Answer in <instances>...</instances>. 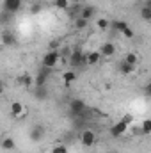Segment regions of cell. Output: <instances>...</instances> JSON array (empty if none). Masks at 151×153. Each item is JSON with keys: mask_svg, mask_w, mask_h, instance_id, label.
Wrapping results in <instances>:
<instances>
[{"mask_svg": "<svg viewBox=\"0 0 151 153\" xmlns=\"http://www.w3.org/2000/svg\"><path fill=\"white\" fill-rule=\"evenodd\" d=\"M2 150H5V152H11V150H14L16 148V143H14V139L13 137H5V139H2Z\"/></svg>", "mask_w": 151, "mask_h": 153, "instance_id": "obj_12", "label": "cell"}, {"mask_svg": "<svg viewBox=\"0 0 151 153\" xmlns=\"http://www.w3.org/2000/svg\"><path fill=\"white\" fill-rule=\"evenodd\" d=\"M101 61V55H100V52H89V53H85V64H91V66H94V64H98Z\"/></svg>", "mask_w": 151, "mask_h": 153, "instance_id": "obj_9", "label": "cell"}, {"mask_svg": "<svg viewBox=\"0 0 151 153\" xmlns=\"http://www.w3.org/2000/svg\"><path fill=\"white\" fill-rule=\"evenodd\" d=\"M114 53H115L114 43H103V45L100 46V55H101V57H112Z\"/></svg>", "mask_w": 151, "mask_h": 153, "instance_id": "obj_7", "label": "cell"}, {"mask_svg": "<svg viewBox=\"0 0 151 153\" xmlns=\"http://www.w3.org/2000/svg\"><path fill=\"white\" fill-rule=\"evenodd\" d=\"M4 89H5V85H4V82H2V80H0V94H2V93H4Z\"/></svg>", "mask_w": 151, "mask_h": 153, "instance_id": "obj_28", "label": "cell"}, {"mask_svg": "<svg viewBox=\"0 0 151 153\" xmlns=\"http://www.w3.org/2000/svg\"><path fill=\"white\" fill-rule=\"evenodd\" d=\"M21 7V0H5V11L7 13H16Z\"/></svg>", "mask_w": 151, "mask_h": 153, "instance_id": "obj_11", "label": "cell"}, {"mask_svg": "<svg viewBox=\"0 0 151 153\" xmlns=\"http://www.w3.org/2000/svg\"><path fill=\"white\" fill-rule=\"evenodd\" d=\"M0 45H2V36H0Z\"/></svg>", "mask_w": 151, "mask_h": 153, "instance_id": "obj_29", "label": "cell"}, {"mask_svg": "<svg viewBox=\"0 0 151 153\" xmlns=\"http://www.w3.org/2000/svg\"><path fill=\"white\" fill-rule=\"evenodd\" d=\"M123 123H126V125H130L132 121H133V116H130V114H124L123 116V119H121Z\"/></svg>", "mask_w": 151, "mask_h": 153, "instance_id": "obj_27", "label": "cell"}, {"mask_svg": "<svg viewBox=\"0 0 151 153\" xmlns=\"http://www.w3.org/2000/svg\"><path fill=\"white\" fill-rule=\"evenodd\" d=\"M70 0H55V7L57 9H68Z\"/></svg>", "mask_w": 151, "mask_h": 153, "instance_id": "obj_24", "label": "cell"}, {"mask_svg": "<svg viewBox=\"0 0 151 153\" xmlns=\"http://www.w3.org/2000/svg\"><path fill=\"white\" fill-rule=\"evenodd\" d=\"M93 14H94V7H91V5L80 9V18H84V20H87V22L93 18Z\"/></svg>", "mask_w": 151, "mask_h": 153, "instance_id": "obj_13", "label": "cell"}, {"mask_svg": "<svg viewBox=\"0 0 151 153\" xmlns=\"http://www.w3.org/2000/svg\"><path fill=\"white\" fill-rule=\"evenodd\" d=\"M75 27H76V29H80V30H82V29H85V27H87V20H84V18H80V16H78V18L75 20Z\"/></svg>", "mask_w": 151, "mask_h": 153, "instance_id": "obj_21", "label": "cell"}, {"mask_svg": "<svg viewBox=\"0 0 151 153\" xmlns=\"http://www.w3.org/2000/svg\"><path fill=\"white\" fill-rule=\"evenodd\" d=\"M94 143H96V134L93 130H84L80 134V144L84 148H91V146H94Z\"/></svg>", "mask_w": 151, "mask_h": 153, "instance_id": "obj_2", "label": "cell"}, {"mask_svg": "<svg viewBox=\"0 0 151 153\" xmlns=\"http://www.w3.org/2000/svg\"><path fill=\"white\" fill-rule=\"evenodd\" d=\"M141 18H142L144 22H151V7L144 5V7L141 9Z\"/></svg>", "mask_w": 151, "mask_h": 153, "instance_id": "obj_18", "label": "cell"}, {"mask_svg": "<svg viewBox=\"0 0 151 153\" xmlns=\"http://www.w3.org/2000/svg\"><path fill=\"white\" fill-rule=\"evenodd\" d=\"M126 27H128V23H126V22H123V20L114 22V29H115V30H119V32H121L123 29H126Z\"/></svg>", "mask_w": 151, "mask_h": 153, "instance_id": "obj_22", "label": "cell"}, {"mask_svg": "<svg viewBox=\"0 0 151 153\" xmlns=\"http://www.w3.org/2000/svg\"><path fill=\"white\" fill-rule=\"evenodd\" d=\"M135 68H137V66L126 64L124 61H121V64H119V70H121V73H123V75H132V73L135 71Z\"/></svg>", "mask_w": 151, "mask_h": 153, "instance_id": "obj_15", "label": "cell"}, {"mask_svg": "<svg viewBox=\"0 0 151 153\" xmlns=\"http://www.w3.org/2000/svg\"><path fill=\"white\" fill-rule=\"evenodd\" d=\"M114 153H115V152H114Z\"/></svg>", "mask_w": 151, "mask_h": 153, "instance_id": "obj_31", "label": "cell"}, {"mask_svg": "<svg viewBox=\"0 0 151 153\" xmlns=\"http://www.w3.org/2000/svg\"><path fill=\"white\" fill-rule=\"evenodd\" d=\"M126 64H132V66H137V62H139V55L135 53V52H128L126 55H124V59H123Z\"/></svg>", "mask_w": 151, "mask_h": 153, "instance_id": "obj_14", "label": "cell"}, {"mask_svg": "<svg viewBox=\"0 0 151 153\" xmlns=\"http://www.w3.org/2000/svg\"><path fill=\"white\" fill-rule=\"evenodd\" d=\"M20 82H21V84H23L25 87H30V85L34 84V76H32V75H29V73H27V75L20 76Z\"/></svg>", "mask_w": 151, "mask_h": 153, "instance_id": "obj_19", "label": "cell"}, {"mask_svg": "<svg viewBox=\"0 0 151 153\" xmlns=\"http://www.w3.org/2000/svg\"><path fill=\"white\" fill-rule=\"evenodd\" d=\"M36 96L38 98H46V89L44 87H36Z\"/></svg>", "mask_w": 151, "mask_h": 153, "instance_id": "obj_26", "label": "cell"}, {"mask_svg": "<svg viewBox=\"0 0 151 153\" xmlns=\"http://www.w3.org/2000/svg\"><path fill=\"white\" fill-rule=\"evenodd\" d=\"M141 130H142V134H144V135H148V134H150V132H151V119H144V121H142Z\"/></svg>", "mask_w": 151, "mask_h": 153, "instance_id": "obj_20", "label": "cell"}, {"mask_svg": "<svg viewBox=\"0 0 151 153\" xmlns=\"http://www.w3.org/2000/svg\"><path fill=\"white\" fill-rule=\"evenodd\" d=\"M9 112L11 116L14 117V119H21V117H25V105L21 103V102H13L11 103V107H9Z\"/></svg>", "mask_w": 151, "mask_h": 153, "instance_id": "obj_3", "label": "cell"}, {"mask_svg": "<svg viewBox=\"0 0 151 153\" xmlns=\"http://www.w3.org/2000/svg\"><path fill=\"white\" fill-rule=\"evenodd\" d=\"M68 62L73 66V68H78V66H84L85 64V53H82V52H71V55H70V59H68Z\"/></svg>", "mask_w": 151, "mask_h": 153, "instance_id": "obj_4", "label": "cell"}, {"mask_svg": "<svg viewBox=\"0 0 151 153\" xmlns=\"http://www.w3.org/2000/svg\"><path fill=\"white\" fill-rule=\"evenodd\" d=\"M96 25H98L100 30H107V29L110 27V20H107V18H98V20H96Z\"/></svg>", "mask_w": 151, "mask_h": 153, "instance_id": "obj_17", "label": "cell"}, {"mask_svg": "<svg viewBox=\"0 0 151 153\" xmlns=\"http://www.w3.org/2000/svg\"><path fill=\"white\" fill-rule=\"evenodd\" d=\"M59 59H61V55H59L57 50H48V52L43 55V66L53 70V68L59 64Z\"/></svg>", "mask_w": 151, "mask_h": 153, "instance_id": "obj_1", "label": "cell"}, {"mask_svg": "<svg viewBox=\"0 0 151 153\" xmlns=\"http://www.w3.org/2000/svg\"><path fill=\"white\" fill-rule=\"evenodd\" d=\"M62 80L66 82V84H70V82H75L76 80V73L73 70H70V71H64L62 73Z\"/></svg>", "mask_w": 151, "mask_h": 153, "instance_id": "obj_16", "label": "cell"}, {"mask_svg": "<svg viewBox=\"0 0 151 153\" xmlns=\"http://www.w3.org/2000/svg\"><path fill=\"white\" fill-rule=\"evenodd\" d=\"M84 109H85V103H84L80 98H73V100L70 102V111H71L75 116L82 114V112H84Z\"/></svg>", "mask_w": 151, "mask_h": 153, "instance_id": "obj_6", "label": "cell"}, {"mask_svg": "<svg viewBox=\"0 0 151 153\" xmlns=\"http://www.w3.org/2000/svg\"><path fill=\"white\" fill-rule=\"evenodd\" d=\"M50 153H68V148H66V144H59V146L52 148Z\"/></svg>", "mask_w": 151, "mask_h": 153, "instance_id": "obj_25", "label": "cell"}, {"mask_svg": "<svg viewBox=\"0 0 151 153\" xmlns=\"http://www.w3.org/2000/svg\"><path fill=\"white\" fill-rule=\"evenodd\" d=\"M126 130H128V125L123 123V121H117L115 125L110 126V135L112 137H121L123 134H126Z\"/></svg>", "mask_w": 151, "mask_h": 153, "instance_id": "obj_5", "label": "cell"}, {"mask_svg": "<svg viewBox=\"0 0 151 153\" xmlns=\"http://www.w3.org/2000/svg\"><path fill=\"white\" fill-rule=\"evenodd\" d=\"M121 34H123V36H124L126 39H133V36H135V32H133V30H132L130 27H126V29H123V30H121Z\"/></svg>", "mask_w": 151, "mask_h": 153, "instance_id": "obj_23", "label": "cell"}, {"mask_svg": "<svg viewBox=\"0 0 151 153\" xmlns=\"http://www.w3.org/2000/svg\"><path fill=\"white\" fill-rule=\"evenodd\" d=\"M0 36H2V45H4V46H13V45L16 43L14 34H13L11 30H4V32H0Z\"/></svg>", "mask_w": 151, "mask_h": 153, "instance_id": "obj_8", "label": "cell"}, {"mask_svg": "<svg viewBox=\"0 0 151 153\" xmlns=\"http://www.w3.org/2000/svg\"><path fill=\"white\" fill-rule=\"evenodd\" d=\"M43 137H44V128H43L41 125H39V126H34V128L30 130V139H32L34 143H36V141H41Z\"/></svg>", "mask_w": 151, "mask_h": 153, "instance_id": "obj_10", "label": "cell"}, {"mask_svg": "<svg viewBox=\"0 0 151 153\" xmlns=\"http://www.w3.org/2000/svg\"><path fill=\"white\" fill-rule=\"evenodd\" d=\"M141 2H146V0H141Z\"/></svg>", "mask_w": 151, "mask_h": 153, "instance_id": "obj_30", "label": "cell"}]
</instances>
